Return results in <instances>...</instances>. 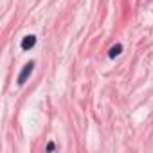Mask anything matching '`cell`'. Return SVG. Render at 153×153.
I'll use <instances>...</instances> for the list:
<instances>
[{
  "label": "cell",
  "instance_id": "6da1fadb",
  "mask_svg": "<svg viewBox=\"0 0 153 153\" xmlns=\"http://www.w3.org/2000/svg\"><path fill=\"white\" fill-rule=\"evenodd\" d=\"M33 68H34V63H33V61H29V63L22 68V72H20V76H18V85H24V83L27 81V78L31 76Z\"/></svg>",
  "mask_w": 153,
  "mask_h": 153
},
{
  "label": "cell",
  "instance_id": "7a4b0ae2",
  "mask_svg": "<svg viewBox=\"0 0 153 153\" xmlns=\"http://www.w3.org/2000/svg\"><path fill=\"white\" fill-rule=\"evenodd\" d=\"M34 43H36V36L29 34V36H25V38L22 40V49H24V51H29V49L34 47Z\"/></svg>",
  "mask_w": 153,
  "mask_h": 153
},
{
  "label": "cell",
  "instance_id": "3957f363",
  "mask_svg": "<svg viewBox=\"0 0 153 153\" xmlns=\"http://www.w3.org/2000/svg\"><path fill=\"white\" fill-rule=\"evenodd\" d=\"M121 51H123V45H121V43H117V45H114V47L110 49L108 56H110V58H115V56H119V54H121Z\"/></svg>",
  "mask_w": 153,
  "mask_h": 153
},
{
  "label": "cell",
  "instance_id": "277c9868",
  "mask_svg": "<svg viewBox=\"0 0 153 153\" xmlns=\"http://www.w3.org/2000/svg\"><path fill=\"white\" fill-rule=\"evenodd\" d=\"M52 149H54V144H52V142H49V144H47V151H52Z\"/></svg>",
  "mask_w": 153,
  "mask_h": 153
}]
</instances>
